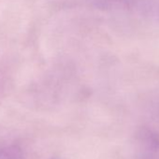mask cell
<instances>
[{"instance_id": "6da1fadb", "label": "cell", "mask_w": 159, "mask_h": 159, "mask_svg": "<svg viewBox=\"0 0 159 159\" xmlns=\"http://www.w3.org/2000/svg\"><path fill=\"white\" fill-rule=\"evenodd\" d=\"M0 159H24L23 150L17 144H8L0 148Z\"/></svg>"}, {"instance_id": "7a4b0ae2", "label": "cell", "mask_w": 159, "mask_h": 159, "mask_svg": "<svg viewBox=\"0 0 159 159\" xmlns=\"http://www.w3.org/2000/svg\"><path fill=\"white\" fill-rule=\"evenodd\" d=\"M52 159H61V158H59V157H52Z\"/></svg>"}]
</instances>
